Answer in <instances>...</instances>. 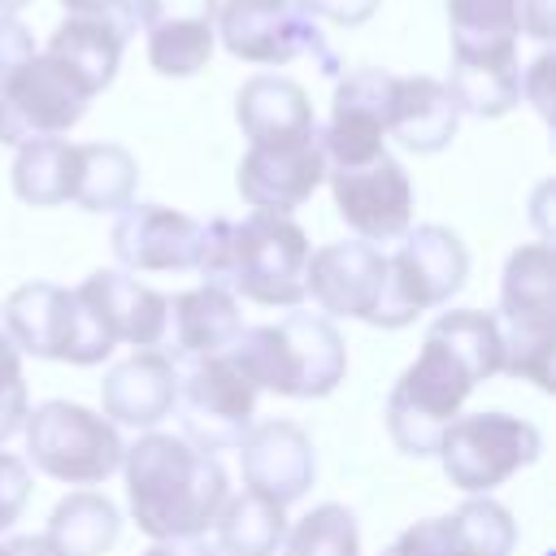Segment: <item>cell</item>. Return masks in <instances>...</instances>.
I'll return each instance as SVG.
<instances>
[{
  "instance_id": "6da1fadb",
  "label": "cell",
  "mask_w": 556,
  "mask_h": 556,
  "mask_svg": "<svg viewBox=\"0 0 556 556\" xmlns=\"http://www.w3.org/2000/svg\"><path fill=\"white\" fill-rule=\"evenodd\" d=\"M504 361L500 317L482 308L439 313L421 339L417 361L387 395V434L404 456H434L443 430L460 417L478 382L495 378Z\"/></svg>"
},
{
  "instance_id": "7a4b0ae2",
  "label": "cell",
  "mask_w": 556,
  "mask_h": 556,
  "mask_svg": "<svg viewBox=\"0 0 556 556\" xmlns=\"http://www.w3.org/2000/svg\"><path fill=\"white\" fill-rule=\"evenodd\" d=\"M122 473L130 517L152 543L200 539L230 500V478L222 460L165 430H143L122 452Z\"/></svg>"
},
{
  "instance_id": "3957f363",
  "label": "cell",
  "mask_w": 556,
  "mask_h": 556,
  "mask_svg": "<svg viewBox=\"0 0 556 556\" xmlns=\"http://www.w3.org/2000/svg\"><path fill=\"white\" fill-rule=\"evenodd\" d=\"M308 252H313L308 235L291 217L278 213H248L243 222L213 217L204 222L195 274L252 304L300 308Z\"/></svg>"
},
{
  "instance_id": "277c9868",
  "label": "cell",
  "mask_w": 556,
  "mask_h": 556,
  "mask_svg": "<svg viewBox=\"0 0 556 556\" xmlns=\"http://www.w3.org/2000/svg\"><path fill=\"white\" fill-rule=\"evenodd\" d=\"M230 356L256 391L282 400H321L348 374V348L334 321L300 308L269 326H243Z\"/></svg>"
},
{
  "instance_id": "5b68a950",
  "label": "cell",
  "mask_w": 556,
  "mask_h": 556,
  "mask_svg": "<svg viewBox=\"0 0 556 556\" xmlns=\"http://www.w3.org/2000/svg\"><path fill=\"white\" fill-rule=\"evenodd\" d=\"M395 243L400 248L387 256V287L378 313L369 317V326L382 330H400L417 321V313L443 308L469 278V252L447 226H408Z\"/></svg>"
},
{
  "instance_id": "8992f818",
  "label": "cell",
  "mask_w": 556,
  "mask_h": 556,
  "mask_svg": "<svg viewBox=\"0 0 556 556\" xmlns=\"http://www.w3.org/2000/svg\"><path fill=\"white\" fill-rule=\"evenodd\" d=\"M4 334L22 356L61 365H100L117 343L78 300V291L56 282H22L4 300Z\"/></svg>"
},
{
  "instance_id": "52a82bcc",
  "label": "cell",
  "mask_w": 556,
  "mask_h": 556,
  "mask_svg": "<svg viewBox=\"0 0 556 556\" xmlns=\"http://www.w3.org/2000/svg\"><path fill=\"white\" fill-rule=\"evenodd\" d=\"M22 434L30 465L65 486H96L113 469H122L126 443L117 426L96 408L70 400H43L26 413Z\"/></svg>"
},
{
  "instance_id": "ba28073f",
  "label": "cell",
  "mask_w": 556,
  "mask_h": 556,
  "mask_svg": "<svg viewBox=\"0 0 556 556\" xmlns=\"http://www.w3.org/2000/svg\"><path fill=\"white\" fill-rule=\"evenodd\" d=\"M543 452V434L534 421L513 413H460L439 439L443 478L465 495H491L513 473L534 465Z\"/></svg>"
},
{
  "instance_id": "9c48e42d",
  "label": "cell",
  "mask_w": 556,
  "mask_h": 556,
  "mask_svg": "<svg viewBox=\"0 0 556 556\" xmlns=\"http://www.w3.org/2000/svg\"><path fill=\"white\" fill-rule=\"evenodd\" d=\"M256 395L261 391L248 382V374L235 365L230 352L187 361V369H178V395H174L182 439L208 456L235 452L256 421Z\"/></svg>"
},
{
  "instance_id": "30bf717a",
  "label": "cell",
  "mask_w": 556,
  "mask_h": 556,
  "mask_svg": "<svg viewBox=\"0 0 556 556\" xmlns=\"http://www.w3.org/2000/svg\"><path fill=\"white\" fill-rule=\"evenodd\" d=\"M222 48L252 65H287L304 52L321 61L326 74H334L330 43L321 39V26L313 13H304L300 0H222L213 22Z\"/></svg>"
},
{
  "instance_id": "8fae6325",
  "label": "cell",
  "mask_w": 556,
  "mask_h": 556,
  "mask_svg": "<svg viewBox=\"0 0 556 556\" xmlns=\"http://www.w3.org/2000/svg\"><path fill=\"white\" fill-rule=\"evenodd\" d=\"M330 195L348 230L365 243H395L413 226V182L408 169L382 152L365 165L326 169Z\"/></svg>"
},
{
  "instance_id": "7c38bea8",
  "label": "cell",
  "mask_w": 556,
  "mask_h": 556,
  "mask_svg": "<svg viewBox=\"0 0 556 556\" xmlns=\"http://www.w3.org/2000/svg\"><path fill=\"white\" fill-rule=\"evenodd\" d=\"M391 70L361 65L339 78L330 117L317 126V143L326 156V169H348L365 165L387 152V91H391Z\"/></svg>"
},
{
  "instance_id": "4fadbf2b",
  "label": "cell",
  "mask_w": 556,
  "mask_h": 556,
  "mask_svg": "<svg viewBox=\"0 0 556 556\" xmlns=\"http://www.w3.org/2000/svg\"><path fill=\"white\" fill-rule=\"evenodd\" d=\"M387 287V252L365 239H339L308 252L304 265V300L321 308V317L369 321L378 313Z\"/></svg>"
},
{
  "instance_id": "5bb4252c",
  "label": "cell",
  "mask_w": 556,
  "mask_h": 556,
  "mask_svg": "<svg viewBox=\"0 0 556 556\" xmlns=\"http://www.w3.org/2000/svg\"><path fill=\"white\" fill-rule=\"evenodd\" d=\"M239 452V473L243 486L274 500V504H295L308 495L313 478H317V452L304 426L287 421V417H269V421H252V430L243 434Z\"/></svg>"
},
{
  "instance_id": "9a60e30c",
  "label": "cell",
  "mask_w": 556,
  "mask_h": 556,
  "mask_svg": "<svg viewBox=\"0 0 556 556\" xmlns=\"http://www.w3.org/2000/svg\"><path fill=\"white\" fill-rule=\"evenodd\" d=\"M204 222L169 204H126L113 222V256L126 274H174L195 269Z\"/></svg>"
},
{
  "instance_id": "2e32d148",
  "label": "cell",
  "mask_w": 556,
  "mask_h": 556,
  "mask_svg": "<svg viewBox=\"0 0 556 556\" xmlns=\"http://www.w3.org/2000/svg\"><path fill=\"white\" fill-rule=\"evenodd\" d=\"M222 0H135V30H143L148 65L165 78H191L217 48Z\"/></svg>"
},
{
  "instance_id": "e0dca14e",
  "label": "cell",
  "mask_w": 556,
  "mask_h": 556,
  "mask_svg": "<svg viewBox=\"0 0 556 556\" xmlns=\"http://www.w3.org/2000/svg\"><path fill=\"white\" fill-rule=\"evenodd\" d=\"M0 100L17 126L22 139L30 135H65L70 126L83 122L91 96L83 91V83L48 52L26 56L0 87Z\"/></svg>"
},
{
  "instance_id": "ac0fdd59",
  "label": "cell",
  "mask_w": 556,
  "mask_h": 556,
  "mask_svg": "<svg viewBox=\"0 0 556 556\" xmlns=\"http://www.w3.org/2000/svg\"><path fill=\"white\" fill-rule=\"evenodd\" d=\"M326 182V156L317 139L304 143H269V148H248L235 187L252 213H278L291 217L317 187Z\"/></svg>"
},
{
  "instance_id": "d6986e66",
  "label": "cell",
  "mask_w": 556,
  "mask_h": 556,
  "mask_svg": "<svg viewBox=\"0 0 556 556\" xmlns=\"http://www.w3.org/2000/svg\"><path fill=\"white\" fill-rule=\"evenodd\" d=\"M74 291H78V300L96 313V321L109 330L113 343H126V348H135V352L165 343L169 295H161L156 287L130 278L126 269H96V274L83 278Z\"/></svg>"
},
{
  "instance_id": "ffe728a7",
  "label": "cell",
  "mask_w": 556,
  "mask_h": 556,
  "mask_svg": "<svg viewBox=\"0 0 556 556\" xmlns=\"http://www.w3.org/2000/svg\"><path fill=\"white\" fill-rule=\"evenodd\" d=\"M174 395H178V365L161 348H143L104 369L100 413L113 426L156 430V421L174 413Z\"/></svg>"
},
{
  "instance_id": "44dd1931",
  "label": "cell",
  "mask_w": 556,
  "mask_h": 556,
  "mask_svg": "<svg viewBox=\"0 0 556 556\" xmlns=\"http://www.w3.org/2000/svg\"><path fill=\"white\" fill-rule=\"evenodd\" d=\"M243 334V313H239V295H230L226 287L200 282L191 291H178L169 300V317H165V343L161 352L174 365L187 361H204V356H222L239 343Z\"/></svg>"
},
{
  "instance_id": "7402d4cb",
  "label": "cell",
  "mask_w": 556,
  "mask_h": 556,
  "mask_svg": "<svg viewBox=\"0 0 556 556\" xmlns=\"http://www.w3.org/2000/svg\"><path fill=\"white\" fill-rule=\"evenodd\" d=\"M460 109L452 91L430 74H395L387 91V139H395L404 152L434 156L456 139Z\"/></svg>"
},
{
  "instance_id": "603a6c76",
  "label": "cell",
  "mask_w": 556,
  "mask_h": 556,
  "mask_svg": "<svg viewBox=\"0 0 556 556\" xmlns=\"http://www.w3.org/2000/svg\"><path fill=\"white\" fill-rule=\"evenodd\" d=\"M235 122H239L248 148L317 139V117H313L308 91L295 78H282V74L248 78L235 96Z\"/></svg>"
},
{
  "instance_id": "cb8c5ba5",
  "label": "cell",
  "mask_w": 556,
  "mask_h": 556,
  "mask_svg": "<svg viewBox=\"0 0 556 556\" xmlns=\"http://www.w3.org/2000/svg\"><path fill=\"white\" fill-rule=\"evenodd\" d=\"M130 35H135V26L113 22V17H65L48 35L43 52L56 56L83 83V91L96 100L117 78V65H122V52H126Z\"/></svg>"
},
{
  "instance_id": "d4e9b609",
  "label": "cell",
  "mask_w": 556,
  "mask_h": 556,
  "mask_svg": "<svg viewBox=\"0 0 556 556\" xmlns=\"http://www.w3.org/2000/svg\"><path fill=\"white\" fill-rule=\"evenodd\" d=\"M460 113L473 117H504L521 104V61L517 48L508 52H452V70L443 83Z\"/></svg>"
},
{
  "instance_id": "484cf974",
  "label": "cell",
  "mask_w": 556,
  "mask_h": 556,
  "mask_svg": "<svg viewBox=\"0 0 556 556\" xmlns=\"http://www.w3.org/2000/svg\"><path fill=\"white\" fill-rule=\"evenodd\" d=\"M556 261L547 243H521L500 282V326H556Z\"/></svg>"
},
{
  "instance_id": "4316f807",
  "label": "cell",
  "mask_w": 556,
  "mask_h": 556,
  "mask_svg": "<svg viewBox=\"0 0 556 556\" xmlns=\"http://www.w3.org/2000/svg\"><path fill=\"white\" fill-rule=\"evenodd\" d=\"M122 534V513L109 495L100 491H70L48 526H43V547L52 556H104Z\"/></svg>"
},
{
  "instance_id": "83f0119b",
  "label": "cell",
  "mask_w": 556,
  "mask_h": 556,
  "mask_svg": "<svg viewBox=\"0 0 556 556\" xmlns=\"http://www.w3.org/2000/svg\"><path fill=\"white\" fill-rule=\"evenodd\" d=\"M74 174H78V143L61 135H30L17 143L13 156V191L22 204L56 208L74 200Z\"/></svg>"
},
{
  "instance_id": "f1b7e54d",
  "label": "cell",
  "mask_w": 556,
  "mask_h": 556,
  "mask_svg": "<svg viewBox=\"0 0 556 556\" xmlns=\"http://www.w3.org/2000/svg\"><path fill=\"white\" fill-rule=\"evenodd\" d=\"M139 165L122 143H78L74 204L87 213H122L135 204Z\"/></svg>"
},
{
  "instance_id": "f546056e",
  "label": "cell",
  "mask_w": 556,
  "mask_h": 556,
  "mask_svg": "<svg viewBox=\"0 0 556 556\" xmlns=\"http://www.w3.org/2000/svg\"><path fill=\"white\" fill-rule=\"evenodd\" d=\"M213 530H217V556H278L287 539V508L256 491H243L222 504Z\"/></svg>"
},
{
  "instance_id": "4dcf8cb0",
  "label": "cell",
  "mask_w": 556,
  "mask_h": 556,
  "mask_svg": "<svg viewBox=\"0 0 556 556\" xmlns=\"http://www.w3.org/2000/svg\"><path fill=\"white\" fill-rule=\"evenodd\" d=\"M452 52L517 48V0H447Z\"/></svg>"
},
{
  "instance_id": "1f68e13d",
  "label": "cell",
  "mask_w": 556,
  "mask_h": 556,
  "mask_svg": "<svg viewBox=\"0 0 556 556\" xmlns=\"http://www.w3.org/2000/svg\"><path fill=\"white\" fill-rule=\"evenodd\" d=\"M278 556H361V530L352 508L343 504L308 508L295 526H287Z\"/></svg>"
},
{
  "instance_id": "d6a6232c",
  "label": "cell",
  "mask_w": 556,
  "mask_h": 556,
  "mask_svg": "<svg viewBox=\"0 0 556 556\" xmlns=\"http://www.w3.org/2000/svg\"><path fill=\"white\" fill-rule=\"evenodd\" d=\"M452 530H456L460 556H513V547H517V526H513L508 508L495 504L491 495H469L452 513Z\"/></svg>"
},
{
  "instance_id": "836d02e7",
  "label": "cell",
  "mask_w": 556,
  "mask_h": 556,
  "mask_svg": "<svg viewBox=\"0 0 556 556\" xmlns=\"http://www.w3.org/2000/svg\"><path fill=\"white\" fill-rule=\"evenodd\" d=\"M30 413V395H26V374H22V352L9 343V334L0 330V447L22 430Z\"/></svg>"
},
{
  "instance_id": "e575fe53",
  "label": "cell",
  "mask_w": 556,
  "mask_h": 556,
  "mask_svg": "<svg viewBox=\"0 0 556 556\" xmlns=\"http://www.w3.org/2000/svg\"><path fill=\"white\" fill-rule=\"evenodd\" d=\"M387 556H460L456 552V530H452V517H430V521H417L408 526Z\"/></svg>"
},
{
  "instance_id": "d590c367",
  "label": "cell",
  "mask_w": 556,
  "mask_h": 556,
  "mask_svg": "<svg viewBox=\"0 0 556 556\" xmlns=\"http://www.w3.org/2000/svg\"><path fill=\"white\" fill-rule=\"evenodd\" d=\"M30 500V465L13 452H0V534L13 530Z\"/></svg>"
},
{
  "instance_id": "8d00e7d4",
  "label": "cell",
  "mask_w": 556,
  "mask_h": 556,
  "mask_svg": "<svg viewBox=\"0 0 556 556\" xmlns=\"http://www.w3.org/2000/svg\"><path fill=\"white\" fill-rule=\"evenodd\" d=\"M26 56H35V35L13 13H0V87Z\"/></svg>"
},
{
  "instance_id": "74e56055",
  "label": "cell",
  "mask_w": 556,
  "mask_h": 556,
  "mask_svg": "<svg viewBox=\"0 0 556 556\" xmlns=\"http://www.w3.org/2000/svg\"><path fill=\"white\" fill-rule=\"evenodd\" d=\"M304 13H313L317 22H334V26H361L378 13L382 0H300Z\"/></svg>"
},
{
  "instance_id": "f35d334b",
  "label": "cell",
  "mask_w": 556,
  "mask_h": 556,
  "mask_svg": "<svg viewBox=\"0 0 556 556\" xmlns=\"http://www.w3.org/2000/svg\"><path fill=\"white\" fill-rule=\"evenodd\" d=\"M517 35L547 48L556 35V0H517Z\"/></svg>"
},
{
  "instance_id": "ab89813d",
  "label": "cell",
  "mask_w": 556,
  "mask_h": 556,
  "mask_svg": "<svg viewBox=\"0 0 556 556\" xmlns=\"http://www.w3.org/2000/svg\"><path fill=\"white\" fill-rule=\"evenodd\" d=\"M547 74H552V52H539L530 65H521V100H530V104L539 109V117H552Z\"/></svg>"
},
{
  "instance_id": "60d3db41",
  "label": "cell",
  "mask_w": 556,
  "mask_h": 556,
  "mask_svg": "<svg viewBox=\"0 0 556 556\" xmlns=\"http://www.w3.org/2000/svg\"><path fill=\"white\" fill-rule=\"evenodd\" d=\"M61 9L70 17H113L135 26V0H61Z\"/></svg>"
},
{
  "instance_id": "b9f144b4",
  "label": "cell",
  "mask_w": 556,
  "mask_h": 556,
  "mask_svg": "<svg viewBox=\"0 0 556 556\" xmlns=\"http://www.w3.org/2000/svg\"><path fill=\"white\" fill-rule=\"evenodd\" d=\"M143 556H217V547H208L204 539H161Z\"/></svg>"
},
{
  "instance_id": "7bdbcfd3",
  "label": "cell",
  "mask_w": 556,
  "mask_h": 556,
  "mask_svg": "<svg viewBox=\"0 0 556 556\" xmlns=\"http://www.w3.org/2000/svg\"><path fill=\"white\" fill-rule=\"evenodd\" d=\"M9 556H52L43 539H9Z\"/></svg>"
},
{
  "instance_id": "ee69618b",
  "label": "cell",
  "mask_w": 556,
  "mask_h": 556,
  "mask_svg": "<svg viewBox=\"0 0 556 556\" xmlns=\"http://www.w3.org/2000/svg\"><path fill=\"white\" fill-rule=\"evenodd\" d=\"M0 143H22V135H17V126H13V117H9V109H4V100H0Z\"/></svg>"
},
{
  "instance_id": "f6af8a7d",
  "label": "cell",
  "mask_w": 556,
  "mask_h": 556,
  "mask_svg": "<svg viewBox=\"0 0 556 556\" xmlns=\"http://www.w3.org/2000/svg\"><path fill=\"white\" fill-rule=\"evenodd\" d=\"M30 0H0V13H17V9H26Z\"/></svg>"
},
{
  "instance_id": "bcb514c9",
  "label": "cell",
  "mask_w": 556,
  "mask_h": 556,
  "mask_svg": "<svg viewBox=\"0 0 556 556\" xmlns=\"http://www.w3.org/2000/svg\"><path fill=\"white\" fill-rule=\"evenodd\" d=\"M0 556H9V543H0Z\"/></svg>"
}]
</instances>
